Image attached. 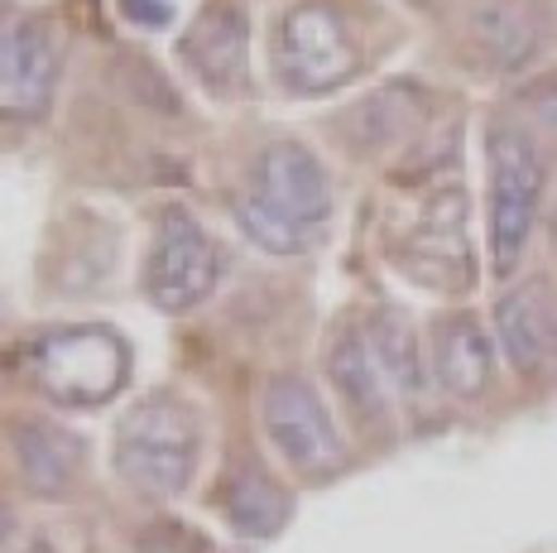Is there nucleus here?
<instances>
[{"mask_svg":"<svg viewBox=\"0 0 557 553\" xmlns=\"http://www.w3.org/2000/svg\"><path fill=\"white\" fill-rule=\"evenodd\" d=\"M428 376L443 395L481 400L495 376V347L475 314H443L428 337Z\"/></svg>","mask_w":557,"mask_h":553,"instance_id":"obj_14","label":"nucleus"},{"mask_svg":"<svg viewBox=\"0 0 557 553\" xmlns=\"http://www.w3.org/2000/svg\"><path fill=\"white\" fill-rule=\"evenodd\" d=\"M20 366L44 400L63 409H97L131 380V342L101 322H67V328L29 332Z\"/></svg>","mask_w":557,"mask_h":553,"instance_id":"obj_2","label":"nucleus"},{"mask_svg":"<svg viewBox=\"0 0 557 553\" xmlns=\"http://www.w3.org/2000/svg\"><path fill=\"white\" fill-rule=\"evenodd\" d=\"M351 121L361 125V131H356V145H366V149L394 145V140L404 135V121H409V91H404V87L375 91L370 101H361V107H356Z\"/></svg>","mask_w":557,"mask_h":553,"instance_id":"obj_18","label":"nucleus"},{"mask_svg":"<svg viewBox=\"0 0 557 553\" xmlns=\"http://www.w3.org/2000/svg\"><path fill=\"white\" fill-rule=\"evenodd\" d=\"M332 179L322 159L298 140H274L255 159L250 188L236 198V222L270 256H304L327 232Z\"/></svg>","mask_w":557,"mask_h":553,"instance_id":"obj_1","label":"nucleus"},{"mask_svg":"<svg viewBox=\"0 0 557 553\" xmlns=\"http://www.w3.org/2000/svg\"><path fill=\"white\" fill-rule=\"evenodd\" d=\"M524 125L557 145V77H539L524 87Z\"/></svg>","mask_w":557,"mask_h":553,"instance_id":"obj_19","label":"nucleus"},{"mask_svg":"<svg viewBox=\"0 0 557 553\" xmlns=\"http://www.w3.org/2000/svg\"><path fill=\"white\" fill-rule=\"evenodd\" d=\"M485 159H491V260L495 274L509 280L519 270L539 222L548 164L524 121L495 116L485 125Z\"/></svg>","mask_w":557,"mask_h":553,"instance_id":"obj_4","label":"nucleus"},{"mask_svg":"<svg viewBox=\"0 0 557 553\" xmlns=\"http://www.w3.org/2000/svg\"><path fill=\"white\" fill-rule=\"evenodd\" d=\"M327 376H332V390L342 395V405L356 414L361 429L389 423V380L380 371L366 332H336L327 347Z\"/></svg>","mask_w":557,"mask_h":553,"instance_id":"obj_16","label":"nucleus"},{"mask_svg":"<svg viewBox=\"0 0 557 553\" xmlns=\"http://www.w3.org/2000/svg\"><path fill=\"white\" fill-rule=\"evenodd\" d=\"M270 67L284 91L327 97L361 73V39L327 0H298L270 34Z\"/></svg>","mask_w":557,"mask_h":553,"instance_id":"obj_5","label":"nucleus"},{"mask_svg":"<svg viewBox=\"0 0 557 553\" xmlns=\"http://www.w3.org/2000/svg\"><path fill=\"white\" fill-rule=\"evenodd\" d=\"M178 59L212 97H240L250 87V20L240 0H212L178 39Z\"/></svg>","mask_w":557,"mask_h":553,"instance_id":"obj_10","label":"nucleus"},{"mask_svg":"<svg viewBox=\"0 0 557 553\" xmlns=\"http://www.w3.org/2000/svg\"><path fill=\"white\" fill-rule=\"evenodd\" d=\"M495 342L519 376H539L557 356V298L548 280H524L495 304Z\"/></svg>","mask_w":557,"mask_h":553,"instance_id":"obj_13","label":"nucleus"},{"mask_svg":"<svg viewBox=\"0 0 557 553\" xmlns=\"http://www.w3.org/2000/svg\"><path fill=\"white\" fill-rule=\"evenodd\" d=\"M0 101L10 121H39L58 87V49L49 29L34 20H10L5 49H0Z\"/></svg>","mask_w":557,"mask_h":553,"instance_id":"obj_12","label":"nucleus"},{"mask_svg":"<svg viewBox=\"0 0 557 553\" xmlns=\"http://www.w3.org/2000/svg\"><path fill=\"white\" fill-rule=\"evenodd\" d=\"M111 463H115V477L131 491L169 501V495L188 491L193 471L202 463V423H197V414L178 395L154 390L131 414H121Z\"/></svg>","mask_w":557,"mask_h":553,"instance_id":"obj_3","label":"nucleus"},{"mask_svg":"<svg viewBox=\"0 0 557 553\" xmlns=\"http://www.w3.org/2000/svg\"><path fill=\"white\" fill-rule=\"evenodd\" d=\"M394 260H399V270L409 274V280L433 284V290L471 284L467 193H461V183H437L433 193L418 198L409 226L399 232Z\"/></svg>","mask_w":557,"mask_h":553,"instance_id":"obj_8","label":"nucleus"},{"mask_svg":"<svg viewBox=\"0 0 557 553\" xmlns=\"http://www.w3.org/2000/svg\"><path fill=\"white\" fill-rule=\"evenodd\" d=\"M226 270V256L207 226L197 222L188 207H164L149 236V256H145V294L154 308L164 314H188L207 294L216 290Z\"/></svg>","mask_w":557,"mask_h":553,"instance_id":"obj_6","label":"nucleus"},{"mask_svg":"<svg viewBox=\"0 0 557 553\" xmlns=\"http://www.w3.org/2000/svg\"><path fill=\"white\" fill-rule=\"evenodd\" d=\"M366 342H370V352H375V361H380V371H385V380L399 395H423V385H428V352L418 347V337H413V328L404 322L394 308H380V314H370L366 322Z\"/></svg>","mask_w":557,"mask_h":553,"instance_id":"obj_17","label":"nucleus"},{"mask_svg":"<svg viewBox=\"0 0 557 553\" xmlns=\"http://www.w3.org/2000/svg\"><path fill=\"white\" fill-rule=\"evenodd\" d=\"M125 20H135L139 29H154V25H169V5L164 0H121Z\"/></svg>","mask_w":557,"mask_h":553,"instance_id":"obj_20","label":"nucleus"},{"mask_svg":"<svg viewBox=\"0 0 557 553\" xmlns=\"http://www.w3.org/2000/svg\"><path fill=\"white\" fill-rule=\"evenodd\" d=\"M216 505H222L226 525L246 539H274L278 529L294 515V495L284 491V481L274 477L260 457H240L236 467L222 477V491H216Z\"/></svg>","mask_w":557,"mask_h":553,"instance_id":"obj_15","label":"nucleus"},{"mask_svg":"<svg viewBox=\"0 0 557 553\" xmlns=\"http://www.w3.org/2000/svg\"><path fill=\"white\" fill-rule=\"evenodd\" d=\"M5 447H10L20 487L39 495V501H63L83 481V467H87L83 438L53 419H20L15 414L5 423Z\"/></svg>","mask_w":557,"mask_h":553,"instance_id":"obj_11","label":"nucleus"},{"mask_svg":"<svg viewBox=\"0 0 557 553\" xmlns=\"http://www.w3.org/2000/svg\"><path fill=\"white\" fill-rule=\"evenodd\" d=\"M553 241H557V212H553Z\"/></svg>","mask_w":557,"mask_h":553,"instance_id":"obj_22","label":"nucleus"},{"mask_svg":"<svg viewBox=\"0 0 557 553\" xmlns=\"http://www.w3.org/2000/svg\"><path fill=\"white\" fill-rule=\"evenodd\" d=\"M548 29L553 15L543 0H475L461 20V39L481 73H524L548 44Z\"/></svg>","mask_w":557,"mask_h":553,"instance_id":"obj_9","label":"nucleus"},{"mask_svg":"<svg viewBox=\"0 0 557 553\" xmlns=\"http://www.w3.org/2000/svg\"><path fill=\"white\" fill-rule=\"evenodd\" d=\"M20 553H58V549L49 544V539H34V544H25V549H20Z\"/></svg>","mask_w":557,"mask_h":553,"instance_id":"obj_21","label":"nucleus"},{"mask_svg":"<svg viewBox=\"0 0 557 553\" xmlns=\"http://www.w3.org/2000/svg\"><path fill=\"white\" fill-rule=\"evenodd\" d=\"M260 423L274 453L304 477H327L346 463L342 429L332 423L322 395L304 376H270L260 395Z\"/></svg>","mask_w":557,"mask_h":553,"instance_id":"obj_7","label":"nucleus"}]
</instances>
